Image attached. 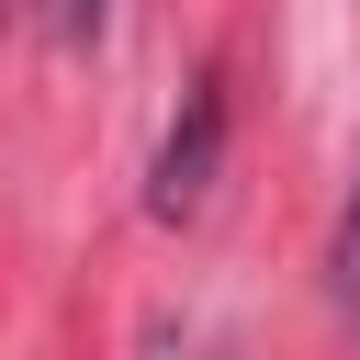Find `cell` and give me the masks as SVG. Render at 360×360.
Here are the masks:
<instances>
[{"label":"cell","instance_id":"1","mask_svg":"<svg viewBox=\"0 0 360 360\" xmlns=\"http://www.w3.org/2000/svg\"><path fill=\"white\" fill-rule=\"evenodd\" d=\"M214 158H225V79L202 68L191 79V101H180V124H169V146H158V169H146V214H202V191H214Z\"/></svg>","mask_w":360,"mask_h":360},{"label":"cell","instance_id":"2","mask_svg":"<svg viewBox=\"0 0 360 360\" xmlns=\"http://www.w3.org/2000/svg\"><path fill=\"white\" fill-rule=\"evenodd\" d=\"M326 292H338V315H360V191H349V214H338V248H326Z\"/></svg>","mask_w":360,"mask_h":360},{"label":"cell","instance_id":"3","mask_svg":"<svg viewBox=\"0 0 360 360\" xmlns=\"http://www.w3.org/2000/svg\"><path fill=\"white\" fill-rule=\"evenodd\" d=\"M101 11H112V0H68V11H56V22H68V45H90V34H101Z\"/></svg>","mask_w":360,"mask_h":360}]
</instances>
